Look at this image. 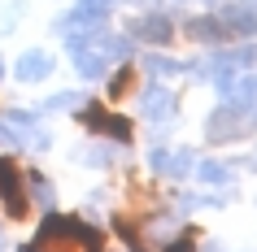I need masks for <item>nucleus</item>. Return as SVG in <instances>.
<instances>
[{
    "mask_svg": "<svg viewBox=\"0 0 257 252\" xmlns=\"http://www.w3.org/2000/svg\"><path fill=\"white\" fill-rule=\"evenodd\" d=\"M66 105H83V96H74V92H61V96H53V100H48V109H66Z\"/></svg>",
    "mask_w": 257,
    "mask_h": 252,
    "instance_id": "dca6fc26",
    "label": "nucleus"
},
{
    "mask_svg": "<svg viewBox=\"0 0 257 252\" xmlns=\"http://www.w3.org/2000/svg\"><path fill=\"white\" fill-rule=\"evenodd\" d=\"M100 248H105V235L83 217H66V213H48L35 239L22 243V252H100Z\"/></svg>",
    "mask_w": 257,
    "mask_h": 252,
    "instance_id": "f257e3e1",
    "label": "nucleus"
},
{
    "mask_svg": "<svg viewBox=\"0 0 257 252\" xmlns=\"http://www.w3.org/2000/svg\"><path fill=\"white\" fill-rule=\"evenodd\" d=\"M14 74L22 83H40V79H48L53 74V53H44V48H31V53H22L18 57V66H14Z\"/></svg>",
    "mask_w": 257,
    "mask_h": 252,
    "instance_id": "423d86ee",
    "label": "nucleus"
},
{
    "mask_svg": "<svg viewBox=\"0 0 257 252\" xmlns=\"http://www.w3.org/2000/svg\"><path fill=\"white\" fill-rule=\"evenodd\" d=\"M126 87H131V70H122L118 79L109 83V96H122V92H126Z\"/></svg>",
    "mask_w": 257,
    "mask_h": 252,
    "instance_id": "f3484780",
    "label": "nucleus"
},
{
    "mask_svg": "<svg viewBox=\"0 0 257 252\" xmlns=\"http://www.w3.org/2000/svg\"><path fill=\"white\" fill-rule=\"evenodd\" d=\"M196 178L209 183V187H222V183H231V170L218 165V161H201V165H196Z\"/></svg>",
    "mask_w": 257,
    "mask_h": 252,
    "instance_id": "f8f14e48",
    "label": "nucleus"
},
{
    "mask_svg": "<svg viewBox=\"0 0 257 252\" xmlns=\"http://www.w3.org/2000/svg\"><path fill=\"white\" fill-rule=\"evenodd\" d=\"M144 66H149V70H157V74H175V70H183L179 61H162V57H149Z\"/></svg>",
    "mask_w": 257,
    "mask_h": 252,
    "instance_id": "2eb2a0df",
    "label": "nucleus"
},
{
    "mask_svg": "<svg viewBox=\"0 0 257 252\" xmlns=\"http://www.w3.org/2000/svg\"><path fill=\"white\" fill-rule=\"evenodd\" d=\"M131 35H136V40H149V44H170V18L166 14L131 18Z\"/></svg>",
    "mask_w": 257,
    "mask_h": 252,
    "instance_id": "6e6552de",
    "label": "nucleus"
},
{
    "mask_svg": "<svg viewBox=\"0 0 257 252\" xmlns=\"http://www.w3.org/2000/svg\"><path fill=\"white\" fill-rule=\"evenodd\" d=\"M131 48V44L122 40V35H83V31H70V57H74V66H79L83 79H100L109 70L113 57H122Z\"/></svg>",
    "mask_w": 257,
    "mask_h": 252,
    "instance_id": "f03ea898",
    "label": "nucleus"
},
{
    "mask_svg": "<svg viewBox=\"0 0 257 252\" xmlns=\"http://www.w3.org/2000/svg\"><path fill=\"white\" fill-rule=\"evenodd\" d=\"M14 122H18V126H31L35 118H31V113H14ZM31 139H35V148H48V135H44V131H35ZM31 139H27V144H31Z\"/></svg>",
    "mask_w": 257,
    "mask_h": 252,
    "instance_id": "4468645a",
    "label": "nucleus"
},
{
    "mask_svg": "<svg viewBox=\"0 0 257 252\" xmlns=\"http://www.w3.org/2000/svg\"><path fill=\"white\" fill-rule=\"evenodd\" d=\"M113 9V0H83L74 14H66V31H83V27H96L100 18Z\"/></svg>",
    "mask_w": 257,
    "mask_h": 252,
    "instance_id": "1a4fd4ad",
    "label": "nucleus"
},
{
    "mask_svg": "<svg viewBox=\"0 0 257 252\" xmlns=\"http://www.w3.org/2000/svg\"><path fill=\"white\" fill-rule=\"evenodd\" d=\"M83 122H87L92 131H105V135H113L118 144L126 139V135H131V122H126V118H113V113H105L100 105H87V109H83Z\"/></svg>",
    "mask_w": 257,
    "mask_h": 252,
    "instance_id": "0eeeda50",
    "label": "nucleus"
},
{
    "mask_svg": "<svg viewBox=\"0 0 257 252\" xmlns=\"http://www.w3.org/2000/svg\"><path fill=\"white\" fill-rule=\"evenodd\" d=\"M0 200H5L9 217H27V191H22V178H18V170L5 157H0Z\"/></svg>",
    "mask_w": 257,
    "mask_h": 252,
    "instance_id": "39448f33",
    "label": "nucleus"
},
{
    "mask_svg": "<svg viewBox=\"0 0 257 252\" xmlns=\"http://www.w3.org/2000/svg\"><path fill=\"white\" fill-rule=\"evenodd\" d=\"M140 109H144V118L166 122V118H175V96L166 92V87H149V92H144V100H140Z\"/></svg>",
    "mask_w": 257,
    "mask_h": 252,
    "instance_id": "9b49d317",
    "label": "nucleus"
},
{
    "mask_svg": "<svg viewBox=\"0 0 257 252\" xmlns=\"http://www.w3.org/2000/svg\"><path fill=\"white\" fill-rule=\"evenodd\" d=\"M153 170L162 174V178H183V174L192 170V152H183V148H179V152L157 148V152H153Z\"/></svg>",
    "mask_w": 257,
    "mask_h": 252,
    "instance_id": "9d476101",
    "label": "nucleus"
},
{
    "mask_svg": "<svg viewBox=\"0 0 257 252\" xmlns=\"http://www.w3.org/2000/svg\"><path fill=\"white\" fill-rule=\"evenodd\" d=\"M257 126V113L253 105H240V100H227V105H218L209 118H205V139L209 144H231V139H240Z\"/></svg>",
    "mask_w": 257,
    "mask_h": 252,
    "instance_id": "7ed1b4c3",
    "label": "nucleus"
},
{
    "mask_svg": "<svg viewBox=\"0 0 257 252\" xmlns=\"http://www.w3.org/2000/svg\"><path fill=\"white\" fill-rule=\"evenodd\" d=\"M188 35L192 40H214V35H227V31H222L218 18H196V22H188Z\"/></svg>",
    "mask_w": 257,
    "mask_h": 252,
    "instance_id": "ddd939ff",
    "label": "nucleus"
},
{
    "mask_svg": "<svg viewBox=\"0 0 257 252\" xmlns=\"http://www.w3.org/2000/svg\"><path fill=\"white\" fill-rule=\"evenodd\" d=\"M222 31L231 35H240V40H253L257 35V5H222V14H218Z\"/></svg>",
    "mask_w": 257,
    "mask_h": 252,
    "instance_id": "20e7f679",
    "label": "nucleus"
}]
</instances>
